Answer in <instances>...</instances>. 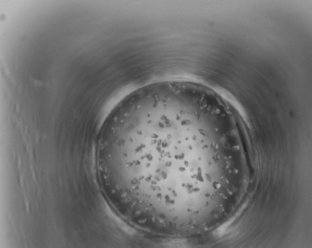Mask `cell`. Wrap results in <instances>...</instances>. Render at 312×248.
I'll return each mask as SVG.
<instances>
[{"label":"cell","mask_w":312,"mask_h":248,"mask_svg":"<svg viewBox=\"0 0 312 248\" xmlns=\"http://www.w3.org/2000/svg\"><path fill=\"white\" fill-rule=\"evenodd\" d=\"M121 172L139 210L156 225L192 229L206 181L227 178L230 155L222 120L205 94L190 91L145 114L124 140Z\"/></svg>","instance_id":"obj_1"}]
</instances>
